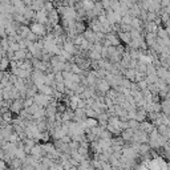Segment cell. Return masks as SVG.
<instances>
[{
    "label": "cell",
    "instance_id": "1",
    "mask_svg": "<svg viewBox=\"0 0 170 170\" xmlns=\"http://www.w3.org/2000/svg\"><path fill=\"white\" fill-rule=\"evenodd\" d=\"M29 31H31L36 37H37V36H44V35L47 33V28L44 27V25L39 24V23L31 24V25H29Z\"/></svg>",
    "mask_w": 170,
    "mask_h": 170
},
{
    "label": "cell",
    "instance_id": "2",
    "mask_svg": "<svg viewBox=\"0 0 170 170\" xmlns=\"http://www.w3.org/2000/svg\"><path fill=\"white\" fill-rule=\"evenodd\" d=\"M120 39L121 40H124L125 43H128L129 44L130 43V33H128V32H120Z\"/></svg>",
    "mask_w": 170,
    "mask_h": 170
}]
</instances>
